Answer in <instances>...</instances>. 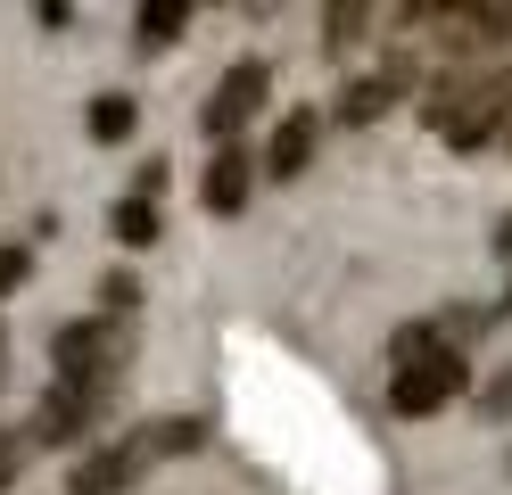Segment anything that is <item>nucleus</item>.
<instances>
[{"instance_id": "nucleus-1", "label": "nucleus", "mask_w": 512, "mask_h": 495, "mask_svg": "<svg viewBox=\"0 0 512 495\" xmlns=\"http://www.w3.org/2000/svg\"><path fill=\"white\" fill-rule=\"evenodd\" d=\"M463 380H471V363L455 355V339H446L438 322H405L397 339H389V405H397L405 421L455 405Z\"/></svg>"}, {"instance_id": "nucleus-13", "label": "nucleus", "mask_w": 512, "mask_h": 495, "mask_svg": "<svg viewBox=\"0 0 512 495\" xmlns=\"http://www.w3.org/2000/svg\"><path fill=\"white\" fill-rule=\"evenodd\" d=\"M25 273H34V248H25V240H0V297H17Z\"/></svg>"}, {"instance_id": "nucleus-19", "label": "nucleus", "mask_w": 512, "mask_h": 495, "mask_svg": "<svg viewBox=\"0 0 512 495\" xmlns=\"http://www.w3.org/2000/svg\"><path fill=\"white\" fill-rule=\"evenodd\" d=\"M0 355H9V330H0Z\"/></svg>"}, {"instance_id": "nucleus-10", "label": "nucleus", "mask_w": 512, "mask_h": 495, "mask_svg": "<svg viewBox=\"0 0 512 495\" xmlns=\"http://www.w3.org/2000/svg\"><path fill=\"white\" fill-rule=\"evenodd\" d=\"M133 116H141V108H133L124 91H100V99H91V116H83V124H91V141H124V132H133Z\"/></svg>"}, {"instance_id": "nucleus-14", "label": "nucleus", "mask_w": 512, "mask_h": 495, "mask_svg": "<svg viewBox=\"0 0 512 495\" xmlns=\"http://www.w3.org/2000/svg\"><path fill=\"white\" fill-rule=\"evenodd\" d=\"M356 25H372V9H356V0H339V9H331V42H356Z\"/></svg>"}, {"instance_id": "nucleus-15", "label": "nucleus", "mask_w": 512, "mask_h": 495, "mask_svg": "<svg viewBox=\"0 0 512 495\" xmlns=\"http://www.w3.org/2000/svg\"><path fill=\"white\" fill-rule=\"evenodd\" d=\"M479 413H488V421H496V413H512V372H496L488 388H479Z\"/></svg>"}, {"instance_id": "nucleus-18", "label": "nucleus", "mask_w": 512, "mask_h": 495, "mask_svg": "<svg viewBox=\"0 0 512 495\" xmlns=\"http://www.w3.org/2000/svg\"><path fill=\"white\" fill-rule=\"evenodd\" d=\"M496 248H512V215H504V223H496Z\"/></svg>"}, {"instance_id": "nucleus-12", "label": "nucleus", "mask_w": 512, "mask_h": 495, "mask_svg": "<svg viewBox=\"0 0 512 495\" xmlns=\"http://www.w3.org/2000/svg\"><path fill=\"white\" fill-rule=\"evenodd\" d=\"M116 240L124 248H149L157 240V207H149V198H124V207H116Z\"/></svg>"}, {"instance_id": "nucleus-6", "label": "nucleus", "mask_w": 512, "mask_h": 495, "mask_svg": "<svg viewBox=\"0 0 512 495\" xmlns=\"http://www.w3.org/2000/svg\"><path fill=\"white\" fill-rule=\"evenodd\" d=\"M50 363H58V380L116 372V355H108V330H100V322H67V330H58V347H50Z\"/></svg>"}, {"instance_id": "nucleus-16", "label": "nucleus", "mask_w": 512, "mask_h": 495, "mask_svg": "<svg viewBox=\"0 0 512 495\" xmlns=\"http://www.w3.org/2000/svg\"><path fill=\"white\" fill-rule=\"evenodd\" d=\"M25 471V438H17V429H0V487H9Z\"/></svg>"}, {"instance_id": "nucleus-8", "label": "nucleus", "mask_w": 512, "mask_h": 495, "mask_svg": "<svg viewBox=\"0 0 512 495\" xmlns=\"http://www.w3.org/2000/svg\"><path fill=\"white\" fill-rule=\"evenodd\" d=\"M248 182H256V157L232 141V149H215V165H207V207L215 215H240L248 207Z\"/></svg>"}, {"instance_id": "nucleus-4", "label": "nucleus", "mask_w": 512, "mask_h": 495, "mask_svg": "<svg viewBox=\"0 0 512 495\" xmlns=\"http://www.w3.org/2000/svg\"><path fill=\"white\" fill-rule=\"evenodd\" d=\"M108 396H116V372H83V380H58V372H50L42 405H34V446H75V438H91L100 413H108Z\"/></svg>"}, {"instance_id": "nucleus-9", "label": "nucleus", "mask_w": 512, "mask_h": 495, "mask_svg": "<svg viewBox=\"0 0 512 495\" xmlns=\"http://www.w3.org/2000/svg\"><path fill=\"white\" fill-rule=\"evenodd\" d=\"M306 157H314V116H281V124H273V149H265V174L298 182Z\"/></svg>"}, {"instance_id": "nucleus-7", "label": "nucleus", "mask_w": 512, "mask_h": 495, "mask_svg": "<svg viewBox=\"0 0 512 495\" xmlns=\"http://www.w3.org/2000/svg\"><path fill=\"white\" fill-rule=\"evenodd\" d=\"M397 99H405V66H380V75L339 91V124H372V116H389Z\"/></svg>"}, {"instance_id": "nucleus-3", "label": "nucleus", "mask_w": 512, "mask_h": 495, "mask_svg": "<svg viewBox=\"0 0 512 495\" xmlns=\"http://www.w3.org/2000/svg\"><path fill=\"white\" fill-rule=\"evenodd\" d=\"M174 446H199V421H157V429H124V438L108 446H91L75 471H67V495H124V487H141L149 479V462L157 454H174Z\"/></svg>"}, {"instance_id": "nucleus-2", "label": "nucleus", "mask_w": 512, "mask_h": 495, "mask_svg": "<svg viewBox=\"0 0 512 495\" xmlns=\"http://www.w3.org/2000/svg\"><path fill=\"white\" fill-rule=\"evenodd\" d=\"M422 116L446 149H488L496 132H512V75H455L422 99Z\"/></svg>"}, {"instance_id": "nucleus-11", "label": "nucleus", "mask_w": 512, "mask_h": 495, "mask_svg": "<svg viewBox=\"0 0 512 495\" xmlns=\"http://www.w3.org/2000/svg\"><path fill=\"white\" fill-rule=\"evenodd\" d=\"M182 25H190V9H182V0H149V9H141V50L182 42Z\"/></svg>"}, {"instance_id": "nucleus-5", "label": "nucleus", "mask_w": 512, "mask_h": 495, "mask_svg": "<svg viewBox=\"0 0 512 495\" xmlns=\"http://www.w3.org/2000/svg\"><path fill=\"white\" fill-rule=\"evenodd\" d=\"M265 91H273V75H265V58H240V66H223L215 75V91H207V108H199V124L215 132V141H232V132L265 108Z\"/></svg>"}, {"instance_id": "nucleus-17", "label": "nucleus", "mask_w": 512, "mask_h": 495, "mask_svg": "<svg viewBox=\"0 0 512 495\" xmlns=\"http://www.w3.org/2000/svg\"><path fill=\"white\" fill-rule=\"evenodd\" d=\"M100 297H108L116 314H133V306H141V289H133V273H108V289H100Z\"/></svg>"}]
</instances>
